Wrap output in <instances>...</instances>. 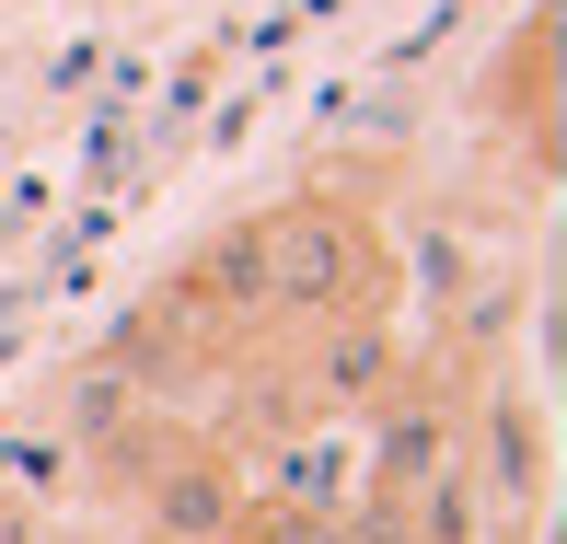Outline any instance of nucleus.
<instances>
[{
	"instance_id": "obj_1",
	"label": "nucleus",
	"mask_w": 567,
	"mask_h": 544,
	"mask_svg": "<svg viewBox=\"0 0 567 544\" xmlns=\"http://www.w3.org/2000/svg\"><path fill=\"white\" fill-rule=\"evenodd\" d=\"M255 267H267V314L278 325H337V314H382L394 290V244L371 209L337 197H290L255 220Z\"/></svg>"
},
{
	"instance_id": "obj_2",
	"label": "nucleus",
	"mask_w": 567,
	"mask_h": 544,
	"mask_svg": "<svg viewBox=\"0 0 567 544\" xmlns=\"http://www.w3.org/2000/svg\"><path fill=\"white\" fill-rule=\"evenodd\" d=\"M463 486H475L498 522H545V510H556V440H545V418H533L522 382H486L475 452H463Z\"/></svg>"
},
{
	"instance_id": "obj_3",
	"label": "nucleus",
	"mask_w": 567,
	"mask_h": 544,
	"mask_svg": "<svg viewBox=\"0 0 567 544\" xmlns=\"http://www.w3.org/2000/svg\"><path fill=\"white\" fill-rule=\"evenodd\" d=\"M151 544H231L244 522V463L231 452H163V475H140Z\"/></svg>"
},
{
	"instance_id": "obj_4",
	"label": "nucleus",
	"mask_w": 567,
	"mask_h": 544,
	"mask_svg": "<svg viewBox=\"0 0 567 544\" xmlns=\"http://www.w3.org/2000/svg\"><path fill=\"white\" fill-rule=\"evenodd\" d=\"M382 418H371V440H359V486H382V499H405V486H429L441 463L463 452L452 440V418L417 394V382H394V394H371Z\"/></svg>"
},
{
	"instance_id": "obj_5",
	"label": "nucleus",
	"mask_w": 567,
	"mask_h": 544,
	"mask_svg": "<svg viewBox=\"0 0 567 544\" xmlns=\"http://www.w3.org/2000/svg\"><path fill=\"white\" fill-rule=\"evenodd\" d=\"M405 382V348L382 336V314H337L313 348V371H301V406H371Z\"/></svg>"
},
{
	"instance_id": "obj_6",
	"label": "nucleus",
	"mask_w": 567,
	"mask_h": 544,
	"mask_svg": "<svg viewBox=\"0 0 567 544\" xmlns=\"http://www.w3.org/2000/svg\"><path fill=\"white\" fill-rule=\"evenodd\" d=\"M231 544H348V522L337 510H290V499H244Z\"/></svg>"
}]
</instances>
